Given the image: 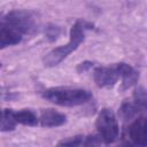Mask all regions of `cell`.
Instances as JSON below:
<instances>
[{
	"mask_svg": "<svg viewBox=\"0 0 147 147\" xmlns=\"http://www.w3.org/2000/svg\"><path fill=\"white\" fill-rule=\"evenodd\" d=\"M91 29V24L85 21H77L71 30H70V39L65 45H62L60 47H56L52 49L44 59V63L46 67H54L59 64L62 60H64L70 53H72L80 42L85 39V32L86 30Z\"/></svg>",
	"mask_w": 147,
	"mask_h": 147,
	"instance_id": "2",
	"label": "cell"
},
{
	"mask_svg": "<svg viewBox=\"0 0 147 147\" xmlns=\"http://www.w3.org/2000/svg\"><path fill=\"white\" fill-rule=\"evenodd\" d=\"M83 142H84L83 137L76 136V137H70V138L60 140L57 142L56 147H80Z\"/></svg>",
	"mask_w": 147,
	"mask_h": 147,
	"instance_id": "12",
	"label": "cell"
},
{
	"mask_svg": "<svg viewBox=\"0 0 147 147\" xmlns=\"http://www.w3.org/2000/svg\"><path fill=\"white\" fill-rule=\"evenodd\" d=\"M100 137H88L84 142V147H100Z\"/></svg>",
	"mask_w": 147,
	"mask_h": 147,
	"instance_id": "13",
	"label": "cell"
},
{
	"mask_svg": "<svg viewBox=\"0 0 147 147\" xmlns=\"http://www.w3.org/2000/svg\"><path fill=\"white\" fill-rule=\"evenodd\" d=\"M133 98L136 105L140 109L147 110V90L142 86H138L133 92Z\"/></svg>",
	"mask_w": 147,
	"mask_h": 147,
	"instance_id": "11",
	"label": "cell"
},
{
	"mask_svg": "<svg viewBox=\"0 0 147 147\" xmlns=\"http://www.w3.org/2000/svg\"><path fill=\"white\" fill-rule=\"evenodd\" d=\"M44 99L48 100L52 103L65 107L80 106L88 102L92 98V94L82 88L72 87H52L42 92Z\"/></svg>",
	"mask_w": 147,
	"mask_h": 147,
	"instance_id": "3",
	"label": "cell"
},
{
	"mask_svg": "<svg viewBox=\"0 0 147 147\" xmlns=\"http://www.w3.org/2000/svg\"><path fill=\"white\" fill-rule=\"evenodd\" d=\"M122 142L132 147H147V115L140 113L129 121Z\"/></svg>",
	"mask_w": 147,
	"mask_h": 147,
	"instance_id": "4",
	"label": "cell"
},
{
	"mask_svg": "<svg viewBox=\"0 0 147 147\" xmlns=\"http://www.w3.org/2000/svg\"><path fill=\"white\" fill-rule=\"evenodd\" d=\"M67 117L64 114H61L54 109H44L40 113L39 122L42 126L46 127H55L64 124Z\"/></svg>",
	"mask_w": 147,
	"mask_h": 147,
	"instance_id": "7",
	"label": "cell"
},
{
	"mask_svg": "<svg viewBox=\"0 0 147 147\" xmlns=\"http://www.w3.org/2000/svg\"><path fill=\"white\" fill-rule=\"evenodd\" d=\"M118 64V69H119V74H121V85L123 90L130 88L133 85H136V83L138 82L139 75L138 72L127 63H117Z\"/></svg>",
	"mask_w": 147,
	"mask_h": 147,
	"instance_id": "8",
	"label": "cell"
},
{
	"mask_svg": "<svg viewBox=\"0 0 147 147\" xmlns=\"http://www.w3.org/2000/svg\"><path fill=\"white\" fill-rule=\"evenodd\" d=\"M96 130L100 139L105 144H113L118 138V123L114 111L109 108H103L96 117Z\"/></svg>",
	"mask_w": 147,
	"mask_h": 147,
	"instance_id": "5",
	"label": "cell"
},
{
	"mask_svg": "<svg viewBox=\"0 0 147 147\" xmlns=\"http://www.w3.org/2000/svg\"><path fill=\"white\" fill-rule=\"evenodd\" d=\"M16 121L14 118V110L3 109L1 115V131H11L16 126Z\"/></svg>",
	"mask_w": 147,
	"mask_h": 147,
	"instance_id": "10",
	"label": "cell"
},
{
	"mask_svg": "<svg viewBox=\"0 0 147 147\" xmlns=\"http://www.w3.org/2000/svg\"><path fill=\"white\" fill-rule=\"evenodd\" d=\"M93 77L99 87H113L116 85L118 79H121L118 64L116 63L110 67H98L94 70Z\"/></svg>",
	"mask_w": 147,
	"mask_h": 147,
	"instance_id": "6",
	"label": "cell"
},
{
	"mask_svg": "<svg viewBox=\"0 0 147 147\" xmlns=\"http://www.w3.org/2000/svg\"><path fill=\"white\" fill-rule=\"evenodd\" d=\"M36 21L33 15L26 10H11L1 18L0 23V46L18 44L24 34L34 30Z\"/></svg>",
	"mask_w": 147,
	"mask_h": 147,
	"instance_id": "1",
	"label": "cell"
},
{
	"mask_svg": "<svg viewBox=\"0 0 147 147\" xmlns=\"http://www.w3.org/2000/svg\"><path fill=\"white\" fill-rule=\"evenodd\" d=\"M14 118L16 123L28 125V126H34L39 123V118L30 109H22L18 111H14Z\"/></svg>",
	"mask_w": 147,
	"mask_h": 147,
	"instance_id": "9",
	"label": "cell"
}]
</instances>
